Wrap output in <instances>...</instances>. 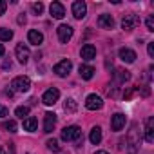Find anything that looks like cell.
I'll list each match as a JSON object with an SVG mask.
<instances>
[{"mask_svg":"<svg viewBox=\"0 0 154 154\" xmlns=\"http://www.w3.org/2000/svg\"><path fill=\"white\" fill-rule=\"evenodd\" d=\"M129 154H136L138 150V145H140V131H138V125L132 123L131 125V131H129Z\"/></svg>","mask_w":154,"mask_h":154,"instance_id":"obj_1","label":"cell"},{"mask_svg":"<svg viewBox=\"0 0 154 154\" xmlns=\"http://www.w3.org/2000/svg\"><path fill=\"white\" fill-rule=\"evenodd\" d=\"M82 138V129L76 127V125H71V127H65L62 131V140L63 141H78Z\"/></svg>","mask_w":154,"mask_h":154,"instance_id":"obj_2","label":"cell"},{"mask_svg":"<svg viewBox=\"0 0 154 154\" xmlns=\"http://www.w3.org/2000/svg\"><path fill=\"white\" fill-rule=\"evenodd\" d=\"M11 87L15 91H20V93H27L29 87H31V82H29L27 76H17V78L11 82Z\"/></svg>","mask_w":154,"mask_h":154,"instance_id":"obj_3","label":"cell"},{"mask_svg":"<svg viewBox=\"0 0 154 154\" xmlns=\"http://www.w3.org/2000/svg\"><path fill=\"white\" fill-rule=\"evenodd\" d=\"M58 98H60V91H58L56 87H51V89H47V91L44 93L42 102H44L45 105H54V103L58 102Z\"/></svg>","mask_w":154,"mask_h":154,"instance_id":"obj_4","label":"cell"},{"mask_svg":"<svg viewBox=\"0 0 154 154\" xmlns=\"http://www.w3.org/2000/svg\"><path fill=\"white\" fill-rule=\"evenodd\" d=\"M56 33H58V40H60L62 44H67V42L72 38V27L67 26V24H62V26L56 29Z\"/></svg>","mask_w":154,"mask_h":154,"instance_id":"obj_5","label":"cell"},{"mask_svg":"<svg viewBox=\"0 0 154 154\" xmlns=\"http://www.w3.org/2000/svg\"><path fill=\"white\" fill-rule=\"evenodd\" d=\"M71 69H72V63H71V60H62V62H58V63L54 65V72L60 76V78L67 76V74L71 72Z\"/></svg>","mask_w":154,"mask_h":154,"instance_id":"obj_6","label":"cell"},{"mask_svg":"<svg viewBox=\"0 0 154 154\" xmlns=\"http://www.w3.org/2000/svg\"><path fill=\"white\" fill-rule=\"evenodd\" d=\"M136 26H140V17L138 15H125L122 20V27L125 31H132Z\"/></svg>","mask_w":154,"mask_h":154,"instance_id":"obj_7","label":"cell"},{"mask_svg":"<svg viewBox=\"0 0 154 154\" xmlns=\"http://www.w3.org/2000/svg\"><path fill=\"white\" fill-rule=\"evenodd\" d=\"M85 107L89 111H100L103 107V102H102V98L98 94H89L87 100H85Z\"/></svg>","mask_w":154,"mask_h":154,"instance_id":"obj_8","label":"cell"},{"mask_svg":"<svg viewBox=\"0 0 154 154\" xmlns=\"http://www.w3.org/2000/svg\"><path fill=\"white\" fill-rule=\"evenodd\" d=\"M85 13H87L85 2H82V0H76V2H72V15H74V18L82 20V18L85 17Z\"/></svg>","mask_w":154,"mask_h":154,"instance_id":"obj_9","label":"cell"},{"mask_svg":"<svg viewBox=\"0 0 154 154\" xmlns=\"http://www.w3.org/2000/svg\"><path fill=\"white\" fill-rule=\"evenodd\" d=\"M54 125H56V114L54 112H45L44 114V132H53V129H54Z\"/></svg>","mask_w":154,"mask_h":154,"instance_id":"obj_10","label":"cell"},{"mask_svg":"<svg viewBox=\"0 0 154 154\" xmlns=\"http://www.w3.org/2000/svg\"><path fill=\"white\" fill-rule=\"evenodd\" d=\"M49 11H51V17L53 18H63L65 17V9H63V6L60 4V2H53L51 6H49Z\"/></svg>","mask_w":154,"mask_h":154,"instance_id":"obj_11","label":"cell"},{"mask_svg":"<svg viewBox=\"0 0 154 154\" xmlns=\"http://www.w3.org/2000/svg\"><path fill=\"white\" fill-rule=\"evenodd\" d=\"M15 53H17V58H18L20 63H27V60H29V49L24 44H18L17 49H15Z\"/></svg>","mask_w":154,"mask_h":154,"instance_id":"obj_12","label":"cell"},{"mask_svg":"<svg viewBox=\"0 0 154 154\" xmlns=\"http://www.w3.org/2000/svg\"><path fill=\"white\" fill-rule=\"evenodd\" d=\"M118 56H120L123 62H127V63H132V62L136 60V53H134L132 49H129V47H122V49L118 51Z\"/></svg>","mask_w":154,"mask_h":154,"instance_id":"obj_13","label":"cell"},{"mask_svg":"<svg viewBox=\"0 0 154 154\" xmlns=\"http://www.w3.org/2000/svg\"><path fill=\"white\" fill-rule=\"evenodd\" d=\"M123 125H125V114L116 112V114L111 118V127H112V131H122Z\"/></svg>","mask_w":154,"mask_h":154,"instance_id":"obj_14","label":"cell"},{"mask_svg":"<svg viewBox=\"0 0 154 154\" xmlns=\"http://www.w3.org/2000/svg\"><path fill=\"white\" fill-rule=\"evenodd\" d=\"M145 141L147 143H152L154 141V118H147V123H145Z\"/></svg>","mask_w":154,"mask_h":154,"instance_id":"obj_15","label":"cell"},{"mask_svg":"<svg viewBox=\"0 0 154 154\" xmlns=\"http://www.w3.org/2000/svg\"><path fill=\"white\" fill-rule=\"evenodd\" d=\"M98 26L102 29H112L114 27V18L111 15H100L98 17Z\"/></svg>","mask_w":154,"mask_h":154,"instance_id":"obj_16","label":"cell"},{"mask_svg":"<svg viewBox=\"0 0 154 154\" xmlns=\"http://www.w3.org/2000/svg\"><path fill=\"white\" fill-rule=\"evenodd\" d=\"M82 58H84V60H93V58H96V47H94L93 44H85V45L82 47Z\"/></svg>","mask_w":154,"mask_h":154,"instance_id":"obj_17","label":"cell"},{"mask_svg":"<svg viewBox=\"0 0 154 154\" xmlns=\"http://www.w3.org/2000/svg\"><path fill=\"white\" fill-rule=\"evenodd\" d=\"M27 40H29L33 45H40V44L44 42V35H42L40 31H36V29H31V31L27 33Z\"/></svg>","mask_w":154,"mask_h":154,"instance_id":"obj_18","label":"cell"},{"mask_svg":"<svg viewBox=\"0 0 154 154\" xmlns=\"http://www.w3.org/2000/svg\"><path fill=\"white\" fill-rule=\"evenodd\" d=\"M78 72H80V76H82L84 80H91L93 76H94V67H91V65H80Z\"/></svg>","mask_w":154,"mask_h":154,"instance_id":"obj_19","label":"cell"},{"mask_svg":"<svg viewBox=\"0 0 154 154\" xmlns=\"http://www.w3.org/2000/svg\"><path fill=\"white\" fill-rule=\"evenodd\" d=\"M114 78H116L118 84H125V82H129V78H131V72H129L127 69H116Z\"/></svg>","mask_w":154,"mask_h":154,"instance_id":"obj_20","label":"cell"},{"mask_svg":"<svg viewBox=\"0 0 154 154\" xmlns=\"http://www.w3.org/2000/svg\"><path fill=\"white\" fill-rule=\"evenodd\" d=\"M89 140H91L93 145H98V143L102 141V129H100V127H93V131H91V134H89Z\"/></svg>","mask_w":154,"mask_h":154,"instance_id":"obj_21","label":"cell"},{"mask_svg":"<svg viewBox=\"0 0 154 154\" xmlns=\"http://www.w3.org/2000/svg\"><path fill=\"white\" fill-rule=\"evenodd\" d=\"M36 125H38V120H36V118H33V116H27V118L24 120V129H26V131H29V132L36 131Z\"/></svg>","mask_w":154,"mask_h":154,"instance_id":"obj_22","label":"cell"},{"mask_svg":"<svg viewBox=\"0 0 154 154\" xmlns=\"http://www.w3.org/2000/svg\"><path fill=\"white\" fill-rule=\"evenodd\" d=\"M76 107H78V105H76V102H74L72 98L65 100V103H63V109H65L67 112H74V111H76Z\"/></svg>","mask_w":154,"mask_h":154,"instance_id":"obj_23","label":"cell"},{"mask_svg":"<svg viewBox=\"0 0 154 154\" xmlns=\"http://www.w3.org/2000/svg\"><path fill=\"white\" fill-rule=\"evenodd\" d=\"M13 38V31L6 29V27H0V40H11Z\"/></svg>","mask_w":154,"mask_h":154,"instance_id":"obj_24","label":"cell"},{"mask_svg":"<svg viewBox=\"0 0 154 154\" xmlns=\"http://www.w3.org/2000/svg\"><path fill=\"white\" fill-rule=\"evenodd\" d=\"M15 114H17L18 118H22V120H26V118H27V114H29V107H17Z\"/></svg>","mask_w":154,"mask_h":154,"instance_id":"obj_25","label":"cell"},{"mask_svg":"<svg viewBox=\"0 0 154 154\" xmlns=\"http://www.w3.org/2000/svg\"><path fill=\"white\" fill-rule=\"evenodd\" d=\"M45 145H47V149H49V150H53V152H58V150H60V145H58V141H56L54 138H53V140H47V143H45Z\"/></svg>","mask_w":154,"mask_h":154,"instance_id":"obj_26","label":"cell"},{"mask_svg":"<svg viewBox=\"0 0 154 154\" xmlns=\"http://www.w3.org/2000/svg\"><path fill=\"white\" fill-rule=\"evenodd\" d=\"M4 129L6 131H9V132H17V123L13 122V120H8V122H4Z\"/></svg>","mask_w":154,"mask_h":154,"instance_id":"obj_27","label":"cell"},{"mask_svg":"<svg viewBox=\"0 0 154 154\" xmlns=\"http://www.w3.org/2000/svg\"><path fill=\"white\" fill-rule=\"evenodd\" d=\"M31 9H33L35 15H42V11H44V4H42V2H35V4L31 6Z\"/></svg>","mask_w":154,"mask_h":154,"instance_id":"obj_28","label":"cell"},{"mask_svg":"<svg viewBox=\"0 0 154 154\" xmlns=\"http://www.w3.org/2000/svg\"><path fill=\"white\" fill-rule=\"evenodd\" d=\"M138 91H140V94H141V96H149V94H150V89H149L147 85H141Z\"/></svg>","mask_w":154,"mask_h":154,"instance_id":"obj_29","label":"cell"},{"mask_svg":"<svg viewBox=\"0 0 154 154\" xmlns=\"http://www.w3.org/2000/svg\"><path fill=\"white\" fill-rule=\"evenodd\" d=\"M147 29H149V31H154V18H152V17L147 18Z\"/></svg>","mask_w":154,"mask_h":154,"instance_id":"obj_30","label":"cell"},{"mask_svg":"<svg viewBox=\"0 0 154 154\" xmlns=\"http://www.w3.org/2000/svg\"><path fill=\"white\" fill-rule=\"evenodd\" d=\"M147 51H149V56H150V58H154V42L147 44Z\"/></svg>","mask_w":154,"mask_h":154,"instance_id":"obj_31","label":"cell"},{"mask_svg":"<svg viewBox=\"0 0 154 154\" xmlns=\"http://www.w3.org/2000/svg\"><path fill=\"white\" fill-rule=\"evenodd\" d=\"M6 116H8V107L0 105V118H6Z\"/></svg>","mask_w":154,"mask_h":154,"instance_id":"obj_32","label":"cell"},{"mask_svg":"<svg viewBox=\"0 0 154 154\" xmlns=\"http://www.w3.org/2000/svg\"><path fill=\"white\" fill-rule=\"evenodd\" d=\"M6 8H8V4L4 2V0H0V15H4V13H6Z\"/></svg>","mask_w":154,"mask_h":154,"instance_id":"obj_33","label":"cell"},{"mask_svg":"<svg viewBox=\"0 0 154 154\" xmlns=\"http://www.w3.org/2000/svg\"><path fill=\"white\" fill-rule=\"evenodd\" d=\"M132 93H134V89H127V91L123 93V98H125V100H129V98L132 96Z\"/></svg>","mask_w":154,"mask_h":154,"instance_id":"obj_34","label":"cell"},{"mask_svg":"<svg viewBox=\"0 0 154 154\" xmlns=\"http://www.w3.org/2000/svg\"><path fill=\"white\" fill-rule=\"evenodd\" d=\"M4 94H6V96H9V98H11V96H13V91H11V89H6V91H4Z\"/></svg>","mask_w":154,"mask_h":154,"instance_id":"obj_35","label":"cell"},{"mask_svg":"<svg viewBox=\"0 0 154 154\" xmlns=\"http://www.w3.org/2000/svg\"><path fill=\"white\" fill-rule=\"evenodd\" d=\"M26 22V17H18V24H24Z\"/></svg>","mask_w":154,"mask_h":154,"instance_id":"obj_36","label":"cell"},{"mask_svg":"<svg viewBox=\"0 0 154 154\" xmlns=\"http://www.w3.org/2000/svg\"><path fill=\"white\" fill-rule=\"evenodd\" d=\"M94 154H109V152H107V150H96Z\"/></svg>","mask_w":154,"mask_h":154,"instance_id":"obj_37","label":"cell"},{"mask_svg":"<svg viewBox=\"0 0 154 154\" xmlns=\"http://www.w3.org/2000/svg\"><path fill=\"white\" fill-rule=\"evenodd\" d=\"M2 54H4V45L0 44V56H2Z\"/></svg>","mask_w":154,"mask_h":154,"instance_id":"obj_38","label":"cell"},{"mask_svg":"<svg viewBox=\"0 0 154 154\" xmlns=\"http://www.w3.org/2000/svg\"><path fill=\"white\" fill-rule=\"evenodd\" d=\"M0 154H6V150H4V147H0Z\"/></svg>","mask_w":154,"mask_h":154,"instance_id":"obj_39","label":"cell"}]
</instances>
